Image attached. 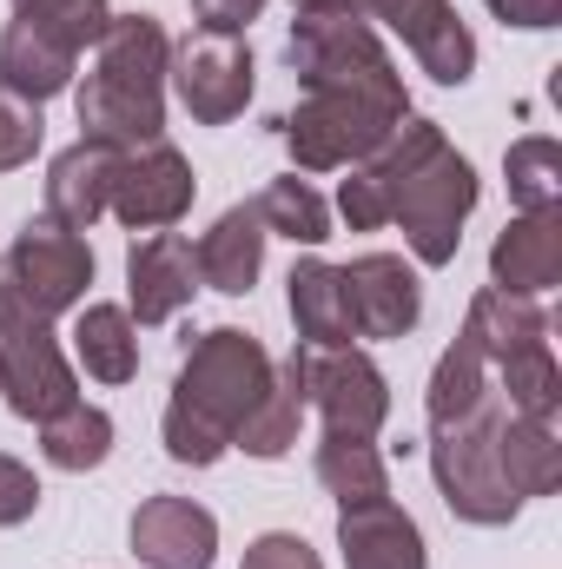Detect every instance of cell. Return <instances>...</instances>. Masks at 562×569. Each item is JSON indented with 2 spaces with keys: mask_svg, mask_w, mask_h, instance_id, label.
Masks as SVG:
<instances>
[{
  "mask_svg": "<svg viewBox=\"0 0 562 569\" xmlns=\"http://www.w3.org/2000/svg\"><path fill=\"white\" fill-rule=\"evenodd\" d=\"M503 172H510V199L523 206V212H543V206H562V146L556 140H516L510 146V159H503Z\"/></svg>",
  "mask_w": 562,
  "mask_h": 569,
  "instance_id": "cell-28",
  "label": "cell"
},
{
  "mask_svg": "<svg viewBox=\"0 0 562 569\" xmlns=\"http://www.w3.org/2000/svg\"><path fill=\"white\" fill-rule=\"evenodd\" d=\"M40 140H47V120H40V107L0 87V172L27 166V159L40 152Z\"/></svg>",
  "mask_w": 562,
  "mask_h": 569,
  "instance_id": "cell-30",
  "label": "cell"
},
{
  "mask_svg": "<svg viewBox=\"0 0 562 569\" xmlns=\"http://www.w3.org/2000/svg\"><path fill=\"white\" fill-rule=\"evenodd\" d=\"M265 219H259V206H232V212H219V226L199 239V284H212V291H225V298H245L252 284H259V266H265Z\"/></svg>",
  "mask_w": 562,
  "mask_h": 569,
  "instance_id": "cell-19",
  "label": "cell"
},
{
  "mask_svg": "<svg viewBox=\"0 0 562 569\" xmlns=\"http://www.w3.org/2000/svg\"><path fill=\"white\" fill-rule=\"evenodd\" d=\"M73 67H80V53L67 40H53V33H40L27 20H7V33H0V87L7 93L40 107V100L73 87Z\"/></svg>",
  "mask_w": 562,
  "mask_h": 569,
  "instance_id": "cell-20",
  "label": "cell"
},
{
  "mask_svg": "<svg viewBox=\"0 0 562 569\" xmlns=\"http://www.w3.org/2000/svg\"><path fill=\"white\" fill-rule=\"evenodd\" d=\"M192 291H199V259H192V246L179 232H145V239H133V252H127V298H133V311L127 318L165 325L172 311L192 305Z\"/></svg>",
  "mask_w": 562,
  "mask_h": 569,
  "instance_id": "cell-15",
  "label": "cell"
},
{
  "mask_svg": "<svg viewBox=\"0 0 562 569\" xmlns=\"http://www.w3.org/2000/svg\"><path fill=\"white\" fill-rule=\"evenodd\" d=\"M33 510H40V483H33V470L13 463V457H0V530L27 523Z\"/></svg>",
  "mask_w": 562,
  "mask_h": 569,
  "instance_id": "cell-32",
  "label": "cell"
},
{
  "mask_svg": "<svg viewBox=\"0 0 562 569\" xmlns=\"http://www.w3.org/2000/svg\"><path fill=\"white\" fill-rule=\"evenodd\" d=\"M470 206H476V172L443 140V127H430V120H404L338 186V212L351 219V232L404 226V239H411V252L423 266L456 259Z\"/></svg>",
  "mask_w": 562,
  "mask_h": 569,
  "instance_id": "cell-2",
  "label": "cell"
},
{
  "mask_svg": "<svg viewBox=\"0 0 562 569\" xmlns=\"http://www.w3.org/2000/svg\"><path fill=\"white\" fill-rule=\"evenodd\" d=\"M107 450H113V418L100 405H73V411L40 425V457L53 470H100Z\"/></svg>",
  "mask_w": 562,
  "mask_h": 569,
  "instance_id": "cell-25",
  "label": "cell"
},
{
  "mask_svg": "<svg viewBox=\"0 0 562 569\" xmlns=\"http://www.w3.org/2000/svg\"><path fill=\"white\" fill-rule=\"evenodd\" d=\"M318 483L338 503H364V497H391L384 483V457L371 437H324L318 443Z\"/></svg>",
  "mask_w": 562,
  "mask_h": 569,
  "instance_id": "cell-26",
  "label": "cell"
},
{
  "mask_svg": "<svg viewBox=\"0 0 562 569\" xmlns=\"http://www.w3.org/2000/svg\"><path fill=\"white\" fill-rule=\"evenodd\" d=\"M113 172H120V146H100V140L67 146L53 159V172H47V219L67 226V232H93V219L113 199Z\"/></svg>",
  "mask_w": 562,
  "mask_h": 569,
  "instance_id": "cell-18",
  "label": "cell"
},
{
  "mask_svg": "<svg viewBox=\"0 0 562 569\" xmlns=\"http://www.w3.org/2000/svg\"><path fill=\"white\" fill-rule=\"evenodd\" d=\"M562 279V206L543 212H523L496 232L490 246V284L496 291H523V298H543Z\"/></svg>",
  "mask_w": 562,
  "mask_h": 569,
  "instance_id": "cell-16",
  "label": "cell"
},
{
  "mask_svg": "<svg viewBox=\"0 0 562 569\" xmlns=\"http://www.w3.org/2000/svg\"><path fill=\"white\" fill-rule=\"evenodd\" d=\"M73 351L87 365V378L100 385H133L140 378V331L120 305H87L73 325Z\"/></svg>",
  "mask_w": 562,
  "mask_h": 569,
  "instance_id": "cell-23",
  "label": "cell"
},
{
  "mask_svg": "<svg viewBox=\"0 0 562 569\" xmlns=\"http://www.w3.org/2000/svg\"><path fill=\"white\" fill-rule=\"evenodd\" d=\"M490 13L510 20V27H556L562 0H490Z\"/></svg>",
  "mask_w": 562,
  "mask_h": 569,
  "instance_id": "cell-34",
  "label": "cell"
},
{
  "mask_svg": "<svg viewBox=\"0 0 562 569\" xmlns=\"http://www.w3.org/2000/svg\"><path fill=\"white\" fill-rule=\"evenodd\" d=\"M259 219H265V232H284V239H298V246H324L331 239V206L291 172V179H272L259 199Z\"/></svg>",
  "mask_w": 562,
  "mask_h": 569,
  "instance_id": "cell-27",
  "label": "cell"
},
{
  "mask_svg": "<svg viewBox=\"0 0 562 569\" xmlns=\"http://www.w3.org/2000/svg\"><path fill=\"white\" fill-rule=\"evenodd\" d=\"M245 569H324V563H318V550H311L304 537H291V530H265V537L245 550Z\"/></svg>",
  "mask_w": 562,
  "mask_h": 569,
  "instance_id": "cell-31",
  "label": "cell"
},
{
  "mask_svg": "<svg viewBox=\"0 0 562 569\" xmlns=\"http://www.w3.org/2000/svg\"><path fill=\"white\" fill-rule=\"evenodd\" d=\"M259 7L265 0H192L199 27H212V33H239L245 20H259Z\"/></svg>",
  "mask_w": 562,
  "mask_h": 569,
  "instance_id": "cell-33",
  "label": "cell"
},
{
  "mask_svg": "<svg viewBox=\"0 0 562 569\" xmlns=\"http://www.w3.org/2000/svg\"><path fill=\"white\" fill-rule=\"evenodd\" d=\"M265 391H272V358H265V345H259L252 331H239V325L205 331V338L185 351L179 378H172L165 457H172V463H192V470L219 463V457L232 450V437L245 430V418L265 405Z\"/></svg>",
  "mask_w": 562,
  "mask_h": 569,
  "instance_id": "cell-4",
  "label": "cell"
},
{
  "mask_svg": "<svg viewBox=\"0 0 562 569\" xmlns=\"http://www.w3.org/2000/svg\"><path fill=\"white\" fill-rule=\"evenodd\" d=\"M87 284H93V246H87L80 232L53 226V219L27 226V232L7 246V259H0V291H13V298H20L27 311H40V318L73 311V305L87 298Z\"/></svg>",
  "mask_w": 562,
  "mask_h": 569,
  "instance_id": "cell-9",
  "label": "cell"
},
{
  "mask_svg": "<svg viewBox=\"0 0 562 569\" xmlns=\"http://www.w3.org/2000/svg\"><path fill=\"white\" fill-rule=\"evenodd\" d=\"M165 73H172V87H179V100H185V113H192L199 127H225V120H239L245 100H252V47H245L239 33L192 27V33L172 47Z\"/></svg>",
  "mask_w": 562,
  "mask_h": 569,
  "instance_id": "cell-10",
  "label": "cell"
},
{
  "mask_svg": "<svg viewBox=\"0 0 562 569\" xmlns=\"http://www.w3.org/2000/svg\"><path fill=\"white\" fill-rule=\"evenodd\" d=\"M13 20H27V27L67 40L73 53H87V47H100L113 7H107V0H13Z\"/></svg>",
  "mask_w": 562,
  "mask_h": 569,
  "instance_id": "cell-29",
  "label": "cell"
},
{
  "mask_svg": "<svg viewBox=\"0 0 562 569\" xmlns=\"http://www.w3.org/2000/svg\"><path fill=\"white\" fill-rule=\"evenodd\" d=\"M298 418H304V358L291 351L284 365H272V391H265V405L245 418V430H239L232 443L252 450V457H284V450L298 443Z\"/></svg>",
  "mask_w": 562,
  "mask_h": 569,
  "instance_id": "cell-24",
  "label": "cell"
},
{
  "mask_svg": "<svg viewBox=\"0 0 562 569\" xmlns=\"http://www.w3.org/2000/svg\"><path fill=\"white\" fill-rule=\"evenodd\" d=\"M192 166H185V152L165 140L152 146H133V152H120V172H113V199H107V212H120L133 232H165V226H179L185 219V206H192Z\"/></svg>",
  "mask_w": 562,
  "mask_h": 569,
  "instance_id": "cell-12",
  "label": "cell"
},
{
  "mask_svg": "<svg viewBox=\"0 0 562 569\" xmlns=\"http://www.w3.org/2000/svg\"><path fill=\"white\" fill-rule=\"evenodd\" d=\"M496 470H503V483H510L516 503L550 497V490L562 483V437H556V425H536V418L510 411V418H503V437H496Z\"/></svg>",
  "mask_w": 562,
  "mask_h": 569,
  "instance_id": "cell-22",
  "label": "cell"
},
{
  "mask_svg": "<svg viewBox=\"0 0 562 569\" xmlns=\"http://www.w3.org/2000/svg\"><path fill=\"white\" fill-rule=\"evenodd\" d=\"M219 523L192 497H145L133 510V557L145 569H212Z\"/></svg>",
  "mask_w": 562,
  "mask_h": 569,
  "instance_id": "cell-14",
  "label": "cell"
},
{
  "mask_svg": "<svg viewBox=\"0 0 562 569\" xmlns=\"http://www.w3.org/2000/svg\"><path fill=\"white\" fill-rule=\"evenodd\" d=\"M291 325H298V338L304 345H318V351H344L351 338H358V325H351V298H344V272L338 266H324V259H304V266H291Z\"/></svg>",
  "mask_w": 562,
  "mask_h": 569,
  "instance_id": "cell-21",
  "label": "cell"
},
{
  "mask_svg": "<svg viewBox=\"0 0 562 569\" xmlns=\"http://www.w3.org/2000/svg\"><path fill=\"white\" fill-rule=\"evenodd\" d=\"M298 13H351V20H384L391 33H404V47L418 53V67L443 87H463L476 67V40L456 20L450 0H291Z\"/></svg>",
  "mask_w": 562,
  "mask_h": 569,
  "instance_id": "cell-8",
  "label": "cell"
},
{
  "mask_svg": "<svg viewBox=\"0 0 562 569\" xmlns=\"http://www.w3.org/2000/svg\"><path fill=\"white\" fill-rule=\"evenodd\" d=\"M463 338L483 351V365H490V378L503 385L510 411H523V418H536V425H556L562 371H556V351H550V311H543L536 298L483 284V291L470 298Z\"/></svg>",
  "mask_w": 562,
  "mask_h": 569,
  "instance_id": "cell-6",
  "label": "cell"
},
{
  "mask_svg": "<svg viewBox=\"0 0 562 569\" xmlns=\"http://www.w3.org/2000/svg\"><path fill=\"white\" fill-rule=\"evenodd\" d=\"M338 272H344L358 338H404V331H418L423 291H418V272L398 252H364V259H351Z\"/></svg>",
  "mask_w": 562,
  "mask_h": 569,
  "instance_id": "cell-13",
  "label": "cell"
},
{
  "mask_svg": "<svg viewBox=\"0 0 562 569\" xmlns=\"http://www.w3.org/2000/svg\"><path fill=\"white\" fill-rule=\"evenodd\" d=\"M338 550L344 569H423V530L391 497H364L338 503Z\"/></svg>",
  "mask_w": 562,
  "mask_h": 569,
  "instance_id": "cell-17",
  "label": "cell"
},
{
  "mask_svg": "<svg viewBox=\"0 0 562 569\" xmlns=\"http://www.w3.org/2000/svg\"><path fill=\"white\" fill-rule=\"evenodd\" d=\"M510 418V398L503 385L490 378L483 351L470 338H456L443 358H436V378H430V463H436V490L443 503L463 517V523H510L523 503L510 497L503 470H496V437Z\"/></svg>",
  "mask_w": 562,
  "mask_h": 569,
  "instance_id": "cell-3",
  "label": "cell"
},
{
  "mask_svg": "<svg viewBox=\"0 0 562 569\" xmlns=\"http://www.w3.org/2000/svg\"><path fill=\"white\" fill-rule=\"evenodd\" d=\"M165 60L172 40L152 13H113L93 53V73L80 87V140L100 146H152L165 140Z\"/></svg>",
  "mask_w": 562,
  "mask_h": 569,
  "instance_id": "cell-5",
  "label": "cell"
},
{
  "mask_svg": "<svg viewBox=\"0 0 562 569\" xmlns=\"http://www.w3.org/2000/svg\"><path fill=\"white\" fill-rule=\"evenodd\" d=\"M284 53H291L298 87H304V100L284 120V146H291L298 172L358 166L411 120L404 73L391 67L384 40L364 20H351V13H298Z\"/></svg>",
  "mask_w": 562,
  "mask_h": 569,
  "instance_id": "cell-1",
  "label": "cell"
},
{
  "mask_svg": "<svg viewBox=\"0 0 562 569\" xmlns=\"http://www.w3.org/2000/svg\"><path fill=\"white\" fill-rule=\"evenodd\" d=\"M0 398L27 425H47L80 405L73 365L60 358V338H53V318L27 311L13 291H0Z\"/></svg>",
  "mask_w": 562,
  "mask_h": 569,
  "instance_id": "cell-7",
  "label": "cell"
},
{
  "mask_svg": "<svg viewBox=\"0 0 562 569\" xmlns=\"http://www.w3.org/2000/svg\"><path fill=\"white\" fill-rule=\"evenodd\" d=\"M304 358V405L324 411V437H378L391 418V391H384V371L364 358V351H318V345H298Z\"/></svg>",
  "mask_w": 562,
  "mask_h": 569,
  "instance_id": "cell-11",
  "label": "cell"
}]
</instances>
